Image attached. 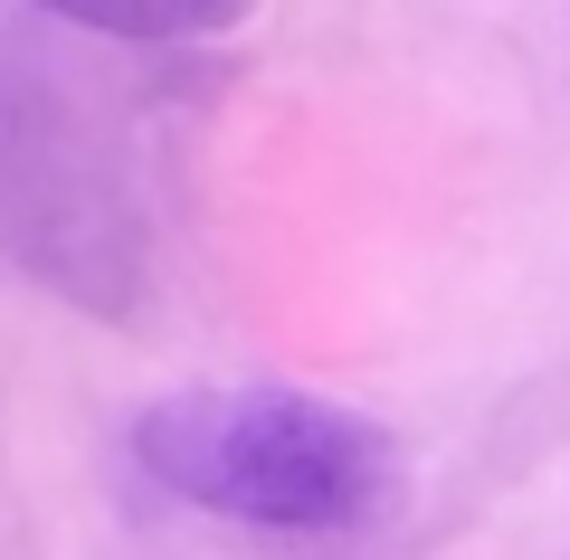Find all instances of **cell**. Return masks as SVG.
<instances>
[{
	"label": "cell",
	"mask_w": 570,
	"mask_h": 560,
	"mask_svg": "<svg viewBox=\"0 0 570 560\" xmlns=\"http://www.w3.org/2000/svg\"><path fill=\"white\" fill-rule=\"evenodd\" d=\"M0 247L77 314H134L153 285V238L105 124L20 48H0Z\"/></svg>",
	"instance_id": "cell-2"
},
{
	"label": "cell",
	"mask_w": 570,
	"mask_h": 560,
	"mask_svg": "<svg viewBox=\"0 0 570 560\" xmlns=\"http://www.w3.org/2000/svg\"><path fill=\"white\" fill-rule=\"evenodd\" d=\"M67 29H86V39H142V48H190V39L238 29V10H67Z\"/></svg>",
	"instance_id": "cell-3"
},
{
	"label": "cell",
	"mask_w": 570,
	"mask_h": 560,
	"mask_svg": "<svg viewBox=\"0 0 570 560\" xmlns=\"http://www.w3.org/2000/svg\"><path fill=\"white\" fill-rule=\"evenodd\" d=\"M134 456L163 494L276 541H352L400 494V446L362 409L314 390L238 381V390H171L134 419Z\"/></svg>",
	"instance_id": "cell-1"
}]
</instances>
